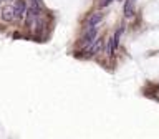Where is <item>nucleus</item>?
Returning <instances> with one entry per match:
<instances>
[{
    "label": "nucleus",
    "instance_id": "nucleus-4",
    "mask_svg": "<svg viewBox=\"0 0 159 139\" xmlns=\"http://www.w3.org/2000/svg\"><path fill=\"white\" fill-rule=\"evenodd\" d=\"M15 7V15H17V18H22L25 13H27V5H25L23 0H17V3L13 5Z\"/></svg>",
    "mask_w": 159,
    "mask_h": 139
},
{
    "label": "nucleus",
    "instance_id": "nucleus-2",
    "mask_svg": "<svg viewBox=\"0 0 159 139\" xmlns=\"http://www.w3.org/2000/svg\"><path fill=\"white\" fill-rule=\"evenodd\" d=\"M17 18V15H15V7L13 5H7V7H3L2 10V20L5 22H12V20Z\"/></svg>",
    "mask_w": 159,
    "mask_h": 139
},
{
    "label": "nucleus",
    "instance_id": "nucleus-6",
    "mask_svg": "<svg viewBox=\"0 0 159 139\" xmlns=\"http://www.w3.org/2000/svg\"><path fill=\"white\" fill-rule=\"evenodd\" d=\"M134 13V0H126V3H124V17H133Z\"/></svg>",
    "mask_w": 159,
    "mask_h": 139
},
{
    "label": "nucleus",
    "instance_id": "nucleus-9",
    "mask_svg": "<svg viewBox=\"0 0 159 139\" xmlns=\"http://www.w3.org/2000/svg\"><path fill=\"white\" fill-rule=\"evenodd\" d=\"M5 2H12V0H5Z\"/></svg>",
    "mask_w": 159,
    "mask_h": 139
},
{
    "label": "nucleus",
    "instance_id": "nucleus-5",
    "mask_svg": "<svg viewBox=\"0 0 159 139\" xmlns=\"http://www.w3.org/2000/svg\"><path fill=\"white\" fill-rule=\"evenodd\" d=\"M101 18H103L101 13H93L91 17L88 18V22H86V30H88V28H94L99 22H101Z\"/></svg>",
    "mask_w": 159,
    "mask_h": 139
},
{
    "label": "nucleus",
    "instance_id": "nucleus-8",
    "mask_svg": "<svg viewBox=\"0 0 159 139\" xmlns=\"http://www.w3.org/2000/svg\"><path fill=\"white\" fill-rule=\"evenodd\" d=\"M113 0H99V7H108Z\"/></svg>",
    "mask_w": 159,
    "mask_h": 139
},
{
    "label": "nucleus",
    "instance_id": "nucleus-11",
    "mask_svg": "<svg viewBox=\"0 0 159 139\" xmlns=\"http://www.w3.org/2000/svg\"><path fill=\"white\" fill-rule=\"evenodd\" d=\"M119 2H121V0H119Z\"/></svg>",
    "mask_w": 159,
    "mask_h": 139
},
{
    "label": "nucleus",
    "instance_id": "nucleus-3",
    "mask_svg": "<svg viewBox=\"0 0 159 139\" xmlns=\"http://www.w3.org/2000/svg\"><path fill=\"white\" fill-rule=\"evenodd\" d=\"M121 35H123V28H118V30H116V33H114V37H113V40L109 42L108 55H113V53H114V50L118 48V43H119V38H121Z\"/></svg>",
    "mask_w": 159,
    "mask_h": 139
},
{
    "label": "nucleus",
    "instance_id": "nucleus-10",
    "mask_svg": "<svg viewBox=\"0 0 159 139\" xmlns=\"http://www.w3.org/2000/svg\"><path fill=\"white\" fill-rule=\"evenodd\" d=\"M2 2H5V0H0V3H2Z\"/></svg>",
    "mask_w": 159,
    "mask_h": 139
},
{
    "label": "nucleus",
    "instance_id": "nucleus-1",
    "mask_svg": "<svg viewBox=\"0 0 159 139\" xmlns=\"http://www.w3.org/2000/svg\"><path fill=\"white\" fill-rule=\"evenodd\" d=\"M96 35H98L96 27H94V28H88V30H86V35L83 37V43L89 48V47L94 43V40H96Z\"/></svg>",
    "mask_w": 159,
    "mask_h": 139
},
{
    "label": "nucleus",
    "instance_id": "nucleus-7",
    "mask_svg": "<svg viewBox=\"0 0 159 139\" xmlns=\"http://www.w3.org/2000/svg\"><path fill=\"white\" fill-rule=\"evenodd\" d=\"M103 50V40H94V43L89 47V55H96Z\"/></svg>",
    "mask_w": 159,
    "mask_h": 139
}]
</instances>
